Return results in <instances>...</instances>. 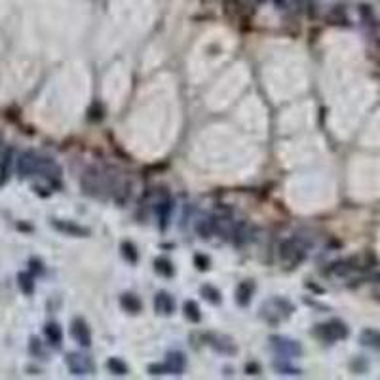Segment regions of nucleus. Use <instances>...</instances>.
<instances>
[{
	"label": "nucleus",
	"instance_id": "obj_30",
	"mask_svg": "<svg viewBox=\"0 0 380 380\" xmlns=\"http://www.w3.org/2000/svg\"><path fill=\"white\" fill-rule=\"evenodd\" d=\"M287 0H274V4H276V8H283L285 6Z\"/></svg>",
	"mask_w": 380,
	"mask_h": 380
},
{
	"label": "nucleus",
	"instance_id": "obj_27",
	"mask_svg": "<svg viewBox=\"0 0 380 380\" xmlns=\"http://www.w3.org/2000/svg\"><path fill=\"white\" fill-rule=\"evenodd\" d=\"M194 262H196V266H198L200 270H208L209 268V258L203 257V255H196V257H194Z\"/></svg>",
	"mask_w": 380,
	"mask_h": 380
},
{
	"label": "nucleus",
	"instance_id": "obj_5",
	"mask_svg": "<svg viewBox=\"0 0 380 380\" xmlns=\"http://www.w3.org/2000/svg\"><path fill=\"white\" fill-rule=\"evenodd\" d=\"M270 346L278 352L280 356H301L302 348L295 340H289V338L283 337H272L270 338Z\"/></svg>",
	"mask_w": 380,
	"mask_h": 380
},
{
	"label": "nucleus",
	"instance_id": "obj_14",
	"mask_svg": "<svg viewBox=\"0 0 380 380\" xmlns=\"http://www.w3.org/2000/svg\"><path fill=\"white\" fill-rule=\"evenodd\" d=\"M120 304H122V308L126 310V312H129V314H137V312H141V308H143L141 301L137 299L135 295H129V293L120 297Z\"/></svg>",
	"mask_w": 380,
	"mask_h": 380
},
{
	"label": "nucleus",
	"instance_id": "obj_2",
	"mask_svg": "<svg viewBox=\"0 0 380 380\" xmlns=\"http://www.w3.org/2000/svg\"><path fill=\"white\" fill-rule=\"evenodd\" d=\"M317 338H321L323 342H337V340H342V338L348 337V327H346L342 321H329V323H321V325H316V329L312 331Z\"/></svg>",
	"mask_w": 380,
	"mask_h": 380
},
{
	"label": "nucleus",
	"instance_id": "obj_11",
	"mask_svg": "<svg viewBox=\"0 0 380 380\" xmlns=\"http://www.w3.org/2000/svg\"><path fill=\"white\" fill-rule=\"evenodd\" d=\"M209 340V344L213 346L217 352H222V354H236V346L230 340L228 337H221V335H208L206 337Z\"/></svg>",
	"mask_w": 380,
	"mask_h": 380
},
{
	"label": "nucleus",
	"instance_id": "obj_31",
	"mask_svg": "<svg viewBox=\"0 0 380 380\" xmlns=\"http://www.w3.org/2000/svg\"><path fill=\"white\" fill-rule=\"evenodd\" d=\"M257 2H265V0H257Z\"/></svg>",
	"mask_w": 380,
	"mask_h": 380
},
{
	"label": "nucleus",
	"instance_id": "obj_24",
	"mask_svg": "<svg viewBox=\"0 0 380 380\" xmlns=\"http://www.w3.org/2000/svg\"><path fill=\"white\" fill-rule=\"evenodd\" d=\"M329 19L331 21H335L337 25H346L348 23V19H346V14H344V10L340 6H337L333 12H331V15H329Z\"/></svg>",
	"mask_w": 380,
	"mask_h": 380
},
{
	"label": "nucleus",
	"instance_id": "obj_8",
	"mask_svg": "<svg viewBox=\"0 0 380 380\" xmlns=\"http://www.w3.org/2000/svg\"><path fill=\"white\" fill-rule=\"evenodd\" d=\"M164 365H165V371L169 374H181L185 371L187 359H185V356H183L181 352H171V354H167Z\"/></svg>",
	"mask_w": 380,
	"mask_h": 380
},
{
	"label": "nucleus",
	"instance_id": "obj_19",
	"mask_svg": "<svg viewBox=\"0 0 380 380\" xmlns=\"http://www.w3.org/2000/svg\"><path fill=\"white\" fill-rule=\"evenodd\" d=\"M107 367H108V371H110L112 374H120V376L128 374V365L124 363L122 359H118V358H110V359H108Z\"/></svg>",
	"mask_w": 380,
	"mask_h": 380
},
{
	"label": "nucleus",
	"instance_id": "obj_20",
	"mask_svg": "<svg viewBox=\"0 0 380 380\" xmlns=\"http://www.w3.org/2000/svg\"><path fill=\"white\" fill-rule=\"evenodd\" d=\"M154 268H156V272L165 276V278H171L173 272H175V270H173V265L167 258H156V260H154Z\"/></svg>",
	"mask_w": 380,
	"mask_h": 380
},
{
	"label": "nucleus",
	"instance_id": "obj_6",
	"mask_svg": "<svg viewBox=\"0 0 380 380\" xmlns=\"http://www.w3.org/2000/svg\"><path fill=\"white\" fill-rule=\"evenodd\" d=\"M36 165H38V156L33 151H27L19 154L17 158V173L21 177H31L33 173H36Z\"/></svg>",
	"mask_w": 380,
	"mask_h": 380
},
{
	"label": "nucleus",
	"instance_id": "obj_18",
	"mask_svg": "<svg viewBox=\"0 0 380 380\" xmlns=\"http://www.w3.org/2000/svg\"><path fill=\"white\" fill-rule=\"evenodd\" d=\"M183 312H185L187 319H190L192 323H198L201 319L200 306H198V304H196L194 301H187V302H185V304H183Z\"/></svg>",
	"mask_w": 380,
	"mask_h": 380
},
{
	"label": "nucleus",
	"instance_id": "obj_12",
	"mask_svg": "<svg viewBox=\"0 0 380 380\" xmlns=\"http://www.w3.org/2000/svg\"><path fill=\"white\" fill-rule=\"evenodd\" d=\"M51 226L53 228L61 230V232H65V234H71V236H87V230L82 228V226H78V224H74V222H67V221H53L51 222Z\"/></svg>",
	"mask_w": 380,
	"mask_h": 380
},
{
	"label": "nucleus",
	"instance_id": "obj_17",
	"mask_svg": "<svg viewBox=\"0 0 380 380\" xmlns=\"http://www.w3.org/2000/svg\"><path fill=\"white\" fill-rule=\"evenodd\" d=\"M196 230H198V234H200L203 240H206V238H211V234H215V217H208V219L200 221L198 226H196Z\"/></svg>",
	"mask_w": 380,
	"mask_h": 380
},
{
	"label": "nucleus",
	"instance_id": "obj_3",
	"mask_svg": "<svg viewBox=\"0 0 380 380\" xmlns=\"http://www.w3.org/2000/svg\"><path fill=\"white\" fill-rule=\"evenodd\" d=\"M265 308H268V312L266 310H262L265 312V316L268 321H281L283 317H287L291 312H293V306L289 304L287 301H283V299H272L270 302H266Z\"/></svg>",
	"mask_w": 380,
	"mask_h": 380
},
{
	"label": "nucleus",
	"instance_id": "obj_9",
	"mask_svg": "<svg viewBox=\"0 0 380 380\" xmlns=\"http://www.w3.org/2000/svg\"><path fill=\"white\" fill-rule=\"evenodd\" d=\"M255 293V283L251 280L242 281L240 285L236 287V302L240 306H247L251 302V297Z\"/></svg>",
	"mask_w": 380,
	"mask_h": 380
},
{
	"label": "nucleus",
	"instance_id": "obj_13",
	"mask_svg": "<svg viewBox=\"0 0 380 380\" xmlns=\"http://www.w3.org/2000/svg\"><path fill=\"white\" fill-rule=\"evenodd\" d=\"M44 335L48 338V342L51 346H55V348H59L61 342H63V333H61V327H59L57 323H48L44 327Z\"/></svg>",
	"mask_w": 380,
	"mask_h": 380
},
{
	"label": "nucleus",
	"instance_id": "obj_1",
	"mask_svg": "<svg viewBox=\"0 0 380 380\" xmlns=\"http://www.w3.org/2000/svg\"><path fill=\"white\" fill-rule=\"evenodd\" d=\"M306 251H308V244L304 242V238L297 234L295 238H289L280 245V258L281 262L289 265V268H293L304 260Z\"/></svg>",
	"mask_w": 380,
	"mask_h": 380
},
{
	"label": "nucleus",
	"instance_id": "obj_28",
	"mask_svg": "<svg viewBox=\"0 0 380 380\" xmlns=\"http://www.w3.org/2000/svg\"><path fill=\"white\" fill-rule=\"evenodd\" d=\"M149 371H151V374H154V376L167 373V371H165V365H162V363H160V365H151L149 367Z\"/></svg>",
	"mask_w": 380,
	"mask_h": 380
},
{
	"label": "nucleus",
	"instance_id": "obj_23",
	"mask_svg": "<svg viewBox=\"0 0 380 380\" xmlns=\"http://www.w3.org/2000/svg\"><path fill=\"white\" fill-rule=\"evenodd\" d=\"M19 287H21L23 291L27 295H31L33 291H35V281H33V278H31V274H19Z\"/></svg>",
	"mask_w": 380,
	"mask_h": 380
},
{
	"label": "nucleus",
	"instance_id": "obj_10",
	"mask_svg": "<svg viewBox=\"0 0 380 380\" xmlns=\"http://www.w3.org/2000/svg\"><path fill=\"white\" fill-rule=\"evenodd\" d=\"M154 308L158 314H164V316H171L173 310H175V301L169 293H158L156 299H154Z\"/></svg>",
	"mask_w": 380,
	"mask_h": 380
},
{
	"label": "nucleus",
	"instance_id": "obj_7",
	"mask_svg": "<svg viewBox=\"0 0 380 380\" xmlns=\"http://www.w3.org/2000/svg\"><path fill=\"white\" fill-rule=\"evenodd\" d=\"M71 333H72V338L78 342L80 346H90L92 344V333L87 329V323L84 319L76 317L74 321L71 323Z\"/></svg>",
	"mask_w": 380,
	"mask_h": 380
},
{
	"label": "nucleus",
	"instance_id": "obj_21",
	"mask_svg": "<svg viewBox=\"0 0 380 380\" xmlns=\"http://www.w3.org/2000/svg\"><path fill=\"white\" fill-rule=\"evenodd\" d=\"M200 291H201V295H203V299H206V301L213 302V304H219V302H221V291H219L217 287L203 285Z\"/></svg>",
	"mask_w": 380,
	"mask_h": 380
},
{
	"label": "nucleus",
	"instance_id": "obj_16",
	"mask_svg": "<svg viewBox=\"0 0 380 380\" xmlns=\"http://www.w3.org/2000/svg\"><path fill=\"white\" fill-rule=\"evenodd\" d=\"M361 342L365 346H371L374 350H380V331L365 329L361 333Z\"/></svg>",
	"mask_w": 380,
	"mask_h": 380
},
{
	"label": "nucleus",
	"instance_id": "obj_29",
	"mask_svg": "<svg viewBox=\"0 0 380 380\" xmlns=\"http://www.w3.org/2000/svg\"><path fill=\"white\" fill-rule=\"evenodd\" d=\"M245 371H247V374H258V365L257 363H247V367H245Z\"/></svg>",
	"mask_w": 380,
	"mask_h": 380
},
{
	"label": "nucleus",
	"instance_id": "obj_22",
	"mask_svg": "<svg viewBox=\"0 0 380 380\" xmlns=\"http://www.w3.org/2000/svg\"><path fill=\"white\" fill-rule=\"evenodd\" d=\"M120 249H122V255L126 258H128L129 262H137V249L135 245L131 244V242H122V245H120Z\"/></svg>",
	"mask_w": 380,
	"mask_h": 380
},
{
	"label": "nucleus",
	"instance_id": "obj_26",
	"mask_svg": "<svg viewBox=\"0 0 380 380\" xmlns=\"http://www.w3.org/2000/svg\"><path fill=\"white\" fill-rule=\"evenodd\" d=\"M103 118V107L101 103H94L90 108V120H101Z\"/></svg>",
	"mask_w": 380,
	"mask_h": 380
},
{
	"label": "nucleus",
	"instance_id": "obj_4",
	"mask_svg": "<svg viewBox=\"0 0 380 380\" xmlns=\"http://www.w3.org/2000/svg\"><path fill=\"white\" fill-rule=\"evenodd\" d=\"M67 367L76 376H84V374H90L94 371L92 359L87 358V356H84V354H69L67 356Z\"/></svg>",
	"mask_w": 380,
	"mask_h": 380
},
{
	"label": "nucleus",
	"instance_id": "obj_15",
	"mask_svg": "<svg viewBox=\"0 0 380 380\" xmlns=\"http://www.w3.org/2000/svg\"><path fill=\"white\" fill-rule=\"evenodd\" d=\"M171 200L165 198V200H160L156 203V213H158V219H160V226H165L167 224V219H169V213H171Z\"/></svg>",
	"mask_w": 380,
	"mask_h": 380
},
{
	"label": "nucleus",
	"instance_id": "obj_25",
	"mask_svg": "<svg viewBox=\"0 0 380 380\" xmlns=\"http://www.w3.org/2000/svg\"><path fill=\"white\" fill-rule=\"evenodd\" d=\"M224 10L228 15H240L242 12V4L238 0H224Z\"/></svg>",
	"mask_w": 380,
	"mask_h": 380
}]
</instances>
